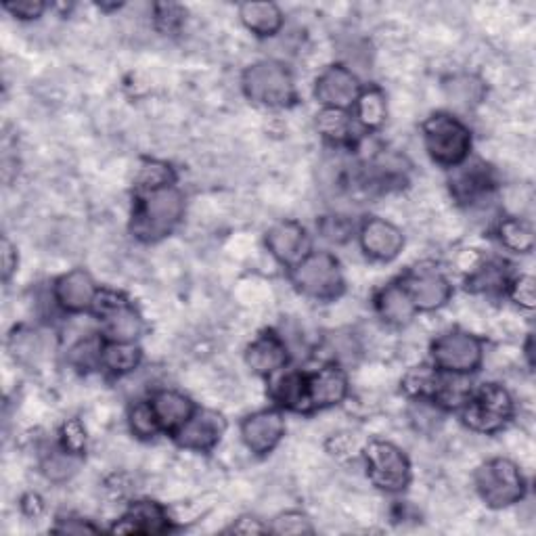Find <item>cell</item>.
Wrapping results in <instances>:
<instances>
[{
  "mask_svg": "<svg viewBox=\"0 0 536 536\" xmlns=\"http://www.w3.org/2000/svg\"><path fill=\"white\" fill-rule=\"evenodd\" d=\"M185 214L183 193L174 185L143 191L132 216V233L141 241H160L174 231Z\"/></svg>",
  "mask_w": 536,
  "mask_h": 536,
  "instance_id": "cell-1",
  "label": "cell"
},
{
  "mask_svg": "<svg viewBox=\"0 0 536 536\" xmlns=\"http://www.w3.org/2000/svg\"><path fill=\"white\" fill-rule=\"evenodd\" d=\"M423 141H426L430 158L446 168L461 166L472 149V134L449 114H434L426 120Z\"/></svg>",
  "mask_w": 536,
  "mask_h": 536,
  "instance_id": "cell-2",
  "label": "cell"
},
{
  "mask_svg": "<svg viewBox=\"0 0 536 536\" xmlns=\"http://www.w3.org/2000/svg\"><path fill=\"white\" fill-rule=\"evenodd\" d=\"M476 488L482 501L493 509L509 507L526 495L520 467L509 459H490L482 463L476 472Z\"/></svg>",
  "mask_w": 536,
  "mask_h": 536,
  "instance_id": "cell-3",
  "label": "cell"
},
{
  "mask_svg": "<svg viewBox=\"0 0 536 536\" xmlns=\"http://www.w3.org/2000/svg\"><path fill=\"white\" fill-rule=\"evenodd\" d=\"M513 417V400L499 384H484L463 405V421L478 434H497Z\"/></svg>",
  "mask_w": 536,
  "mask_h": 536,
  "instance_id": "cell-4",
  "label": "cell"
},
{
  "mask_svg": "<svg viewBox=\"0 0 536 536\" xmlns=\"http://www.w3.org/2000/svg\"><path fill=\"white\" fill-rule=\"evenodd\" d=\"M294 285L308 298L333 300L344 292V277L340 262L327 252H312L292 273Z\"/></svg>",
  "mask_w": 536,
  "mask_h": 536,
  "instance_id": "cell-5",
  "label": "cell"
},
{
  "mask_svg": "<svg viewBox=\"0 0 536 536\" xmlns=\"http://www.w3.org/2000/svg\"><path fill=\"white\" fill-rule=\"evenodd\" d=\"M243 91L254 103L285 107L296 99L294 80L281 63L260 61L243 74Z\"/></svg>",
  "mask_w": 536,
  "mask_h": 536,
  "instance_id": "cell-6",
  "label": "cell"
},
{
  "mask_svg": "<svg viewBox=\"0 0 536 536\" xmlns=\"http://www.w3.org/2000/svg\"><path fill=\"white\" fill-rule=\"evenodd\" d=\"M365 461L369 480L377 488L386 490V493H400V490L407 488L411 480V465L398 446L382 440L369 442L365 449Z\"/></svg>",
  "mask_w": 536,
  "mask_h": 536,
  "instance_id": "cell-7",
  "label": "cell"
},
{
  "mask_svg": "<svg viewBox=\"0 0 536 536\" xmlns=\"http://www.w3.org/2000/svg\"><path fill=\"white\" fill-rule=\"evenodd\" d=\"M432 361L449 373H474L482 365V342L465 331H449L432 344Z\"/></svg>",
  "mask_w": 536,
  "mask_h": 536,
  "instance_id": "cell-8",
  "label": "cell"
},
{
  "mask_svg": "<svg viewBox=\"0 0 536 536\" xmlns=\"http://www.w3.org/2000/svg\"><path fill=\"white\" fill-rule=\"evenodd\" d=\"M93 308L103 321L107 342H134L141 335V315L120 294L99 292Z\"/></svg>",
  "mask_w": 536,
  "mask_h": 536,
  "instance_id": "cell-9",
  "label": "cell"
},
{
  "mask_svg": "<svg viewBox=\"0 0 536 536\" xmlns=\"http://www.w3.org/2000/svg\"><path fill=\"white\" fill-rule=\"evenodd\" d=\"M361 84L348 67L344 65H331L317 78L315 84V97L327 109H348L356 105L361 97Z\"/></svg>",
  "mask_w": 536,
  "mask_h": 536,
  "instance_id": "cell-10",
  "label": "cell"
},
{
  "mask_svg": "<svg viewBox=\"0 0 536 536\" xmlns=\"http://www.w3.org/2000/svg\"><path fill=\"white\" fill-rule=\"evenodd\" d=\"M227 432V421L216 411H195L185 426L176 432L178 446L189 451L206 453L220 442Z\"/></svg>",
  "mask_w": 536,
  "mask_h": 536,
  "instance_id": "cell-11",
  "label": "cell"
},
{
  "mask_svg": "<svg viewBox=\"0 0 536 536\" xmlns=\"http://www.w3.org/2000/svg\"><path fill=\"white\" fill-rule=\"evenodd\" d=\"M348 394L346 373L338 365H327L317 373L306 375V407L308 411L329 409L340 405Z\"/></svg>",
  "mask_w": 536,
  "mask_h": 536,
  "instance_id": "cell-12",
  "label": "cell"
},
{
  "mask_svg": "<svg viewBox=\"0 0 536 536\" xmlns=\"http://www.w3.org/2000/svg\"><path fill=\"white\" fill-rule=\"evenodd\" d=\"M285 434V421L277 411H260L245 417L241 423V438L256 455L271 453Z\"/></svg>",
  "mask_w": 536,
  "mask_h": 536,
  "instance_id": "cell-13",
  "label": "cell"
},
{
  "mask_svg": "<svg viewBox=\"0 0 536 536\" xmlns=\"http://www.w3.org/2000/svg\"><path fill=\"white\" fill-rule=\"evenodd\" d=\"M405 289L409 292L417 310H436L451 300V283L444 275L432 268H417L407 279Z\"/></svg>",
  "mask_w": 536,
  "mask_h": 536,
  "instance_id": "cell-14",
  "label": "cell"
},
{
  "mask_svg": "<svg viewBox=\"0 0 536 536\" xmlns=\"http://www.w3.org/2000/svg\"><path fill=\"white\" fill-rule=\"evenodd\" d=\"M271 254L285 266H296L310 254V239L294 220H283L266 233Z\"/></svg>",
  "mask_w": 536,
  "mask_h": 536,
  "instance_id": "cell-15",
  "label": "cell"
},
{
  "mask_svg": "<svg viewBox=\"0 0 536 536\" xmlns=\"http://www.w3.org/2000/svg\"><path fill=\"white\" fill-rule=\"evenodd\" d=\"M361 245L367 256L373 260H394L405 248V235L392 222L382 218L367 220L361 229Z\"/></svg>",
  "mask_w": 536,
  "mask_h": 536,
  "instance_id": "cell-16",
  "label": "cell"
},
{
  "mask_svg": "<svg viewBox=\"0 0 536 536\" xmlns=\"http://www.w3.org/2000/svg\"><path fill=\"white\" fill-rule=\"evenodd\" d=\"M97 294L99 289L93 277L82 271V268L59 277L55 283V300L67 312H84L93 308Z\"/></svg>",
  "mask_w": 536,
  "mask_h": 536,
  "instance_id": "cell-17",
  "label": "cell"
},
{
  "mask_svg": "<svg viewBox=\"0 0 536 536\" xmlns=\"http://www.w3.org/2000/svg\"><path fill=\"white\" fill-rule=\"evenodd\" d=\"M245 363L258 375H275L287 365V346L275 331H264L248 346Z\"/></svg>",
  "mask_w": 536,
  "mask_h": 536,
  "instance_id": "cell-18",
  "label": "cell"
},
{
  "mask_svg": "<svg viewBox=\"0 0 536 536\" xmlns=\"http://www.w3.org/2000/svg\"><path fill=\"white\" fill-rule=\"evenodd\" d=\"M170 528L166 509L155 501H137L132 503L120 524L114 526V532L122 534H162Z\"/></svg>",
  "mask_w": 536,
  "mask_h": 536,
  "instance_id": "cell-19",
  "label": "cell"
},
{
  "mask_svg": "<svg viewBox=\"0 0 536 536\" xmlns=\"http://www.w3.org/2000/svg\"><path fill=\"white\" fill-rule=\"evenodd\" d=\"M155 419L160 423V430L164 432H178L195 413L193 402L174 390H160L155 392L149 400Z\"/></svg>",
  "mask_w": 536,
  "mask_h": 536,
  "instance_id": "cell-20",
  "label": "cell"
},
{
  "mask_svg": "<svg viewBox=\"0 0 536 536\" xmlns=\"http://www.w3.org/2000/svg\"><path fill=\"white\" fill-rule=\"evenodd\" d=\"M375 308L379 312V317H382L390 325H396V327L409 325L415 317V312H417L405 285H396V283L386 285L382 292L377 294Z\"/></svg>",
  "mask_w": 536,
  "mask_h": 536,
  "instance_id": "cell-21",
  "label": "cell"
},
{
  "mask_svg": "<svg viewBox=\"0 0 536 536\" xmlns=\"http://www.w3.org/2000/svg\"><path fill=\"white\" fill-rule=\"evenodd\" d=\"M490 187H493V178H490V170L484 164L461 168L451 181L453 195L463 201V204L478 201L482 195L488 193Z\"/></svg>",
  "mask_w": 536,
  "mask_h": 536,
  "instance_id": "cell-22",
  "label": "cell"
},
{
  "mask_svg": "<svg viewBox=\"0 0 536 536\" xmlns=\"http://www.w3.org/2000/svg\"><path fill=\"white\" fill-rule=\"evenodd\" d=\"M239 17L245 28L262 38L275 36L283 26V13L273 3H245L239 7Z\"/></svg>",
  "mask_w": 536,
  "mask_h": 536,
  "instance_id": "cell-23",
  "label": "cell"
},
{
  "mask_svg": "<svg viewBox=\"0 0 536 536\" xmlns=\"http://www.w3.org/2000/svg\"><path fill=\"white\" fill-rule=\"evenodd\" d=\"M143 359L141 348L134 342H105L101 350V365L114 375H126L139 367Z\"/></svg>",
  "mask_w": 536,
  "mask_h": 536,
  "instance_id": "cell-24",
  "label": "cell"
},
{
  "mask_svg": "<svg viewBox=\"0 0 536 536\" xmlns=\"http://www.w3.org/2000/svg\"><path fill=\"white\" fill-rule=\"evenodd\" d=\"M271 396L279 402L281 407L289 409V411H298V413H306V375L304 373H287L283 377H279Z\"/></svg>",
  "mask_w": 536,
  "mask_h": 536,
  "instance_id": "cell-25",
  "label": "cell"
},
{
  "mask_svg": "<svg viewBox=\"0 0 536 536\" xmlns=\"http://www.w3.org/2000/svg\"><path fill=\"white\" fill-rule=\"evenodd\" d=\"M80 463H82L80 453H74L70 449H65V446H59V449H51L44 453L40 467H42V474L51 482H67L78 472Z\"/></svg>",
  "mask_w": 536,
  "mask_h": 536,
  "instance_id": "cell-26",
  "label": "cell"
},
{
  "mask_svg": "<svg viewBox=\"0 0 536 536\" xmlns=\"http://www.w3.org/2000/svg\"><path fill=\"white\" fill-rule=\"evenodd\" d=\"M499 239L505 248L518 254H528L534 248V229L524 218H505L499 225Z\"/></svg>",
  "mask_w": 536,
  "mask_h": 536,
  "instance_id": "cell-27",
  "label": "cell"
},
{
  "mask_svg": "<svg viewBox=\"0 0 536 536\" xmlns=\"http://www.w3.org/2000/svg\"><path fill=\"white\" fill-rule=\"evenodd\" d=\"M440 373H442L440 369H432V367H415L405 375V379H402V390H405L409 396L432 402L438 390Z\"/></svg>",
  "mask_w": 536,
  "mask_h": 536,
  "instance_id": "cell-28",
  "label": "cell"
},
{
  "mask_svg": "<svg viewBox=\"0 0 536 536\" xmlns=\"http://www.w3.org/2000/svg\"><path fill=\"white\" fill-rule=\"evenodd\" d=\"M484 93V84L476 76H455L446 84V95L459 107H476Z\"/></svg>",
  "mask_w": 536,
  "mask_h": 536,
  "instance_id": "cell-29",
  "label": "cell"
},
{
  "mask_svg": "<svg viewBox=\"0 0 536 536\" xmlns=\"http://www.w3.org/2000/svg\"><path fill=\"white\" fill-rule=\"evenodd\" d=\"M356 116L367 128H379L386 120V99L382 91L371 88L367 93H361L356 101Z\"/></svg>",
  "mask_w": 536,
  "mask_h": 536,
  "instance_id": "cell-30",
  "label": "cell"
},
{
  "mask_svg": "<svg viewBox=\"0 0 536 536\" xmlns=\"http://www.w3.org/2000/svg\"><path fill=\"white\" fill-rule=\"evenodd\" d=\"M505 285H507V271L499 262L482 266L480 271L467 281V289H472V292H486V294L501 292V289H505Z\"/></svg>",
  "mask_w": 536,
  "mask_h": 536,
  "instance_id": "cell-31",
  "label": "cell"
},
{
  "mask_svg": "<svg viewBox=\"0 0 536 536\" xmlns=\"http://www.w3.org/2000/svg\"><path fill=\"white\" fill-rule=\"evenodd\" d=\"M128 421H130V430L134 436H139L143 440L147 438H153L160 430V423L158 419H155L153 415V409L149 402H139V405H134L130 409V415H128Z\"/></svg>",
  "mask_w": 536,
  "mask_h": 536,
  "instance_id": "cell-32",
  "label": "cell"
},
{
  "mask_svg": "<svg viewBox=\"0 0 536 536\" xmlns=\"http://www.w3.org/2000/svg\"><path fill=\"white\" fill-rule=\"evenodd\" d=\"M317 126L327 139L335 143H344L350 134V120L340 109H325L317 120Z\"/></svg>",
  "mask_w": 536,
  "mask_h": 536,
  "instance_id": "cell-33",
  "label": "cell"
},
{
  "mask_svg": "<svg viewBox=\"0 0 536 536\" xmlns=\"http://www.w3.org/2000/svg\"><path fill=\"white\" fill-rule=\"evenodd\" d=\"M172 181H174V174H172L170 166L158 164V162L147 164L139 174V187L143 191L168 187V185H172Z\"/></svg>",
  "mask_w": 536,
  "mask_h": 536,
  "instance_id": "cell-34",
  "label": "cell"
},
{
  "mask_svg": "<svg viewBox=\"0 0 536 536\" xmlns=\"http://www.w3.org/2000/svg\"><path fill=\"white\" fill-rule=\"evenodd\" d=\"M275 534H302V532H312V526L306 516L302 513H285V516H279L273 522L271 528Z\"/></svg>",
  "mask_w": 536,
  "mask_h": 536,
  "instance_id": "cell-35",
  "label": "cell"
},
{
  "mask_svg": "<svg viewBox=\"0 0 536 536\" xmlns=\"http://www.w3.org/2000/svg\"><path fill=\"white\" fill-rule=\"evenodd\" d=\"M511 298L522 308L534 306V279L530 275H524L511 283Z\"/></svg>",
  "mask_w": 536,
  "mask_h": 536,
  "instance_id": "cell-36",
  "label": "cell"
},
{
  "mask_svg": "<svg viewBox=\"0 0 536 536\" xmlns=\"http://www.w3.org/2000/svg\"><path fill=\"white\" fill-rule=\"evenodd\" d=\"M101 350H103V346L99 348L95 342H82L72 350V361L78 367L91 369L93 365L101 363Z\"/></svg>",
  "mask_w": 536,
  "mask_h": 536,
  "instance_id": "cell-37",
  "label": "cell"
},
{
  "mask_svg": "<svg viewBox=\"0 0 536 536\" xmlns=\"http://www.w3.org/2000/svg\"><path fill=\"white\" fill-rule=\"evenodd\" d=\"M5 9L19 19H38L47 7L40 0H17V3H5Z\"/></svg>",
  "mask_w": 536,
  "mask_h": 536,
  "instance_id": "cell-38",
  "label": "cell"
},
{
  "mask_svg": "<svg viewBox=\"0 0 536 536\" xmlns=\"http://www.w3.org/2000/svg\"><path fill=\"white\" fill-rule=\"evenodd\" d=\"M84 442H86V436H84V430L80 428V423L78 421L67 423V426L63 428V446L65 449H70L74 453H82Z\"/></svg>",
  "mask_w": 536,
  "mask_h": 536,
  "instance_id": "cell-39",
  "label": "cell"
},
{
  "mask_svg": "<svg viewBox=\"0 0 536 536\" xmlns=\"http://www.w3.org/2000/svg\"><path fill=\"white\" fill-rule=\"evenodd\" d=\"M17 268V252L9 239L3 241V279L9 281L13 271Z\"/></svg>",
  "mask_w": 536,
  "mask_h": 536,
  "instance_id": "cell-40",
  "label": "cell"
},
{
  "mask_svg": "<svg viewBox=\"0 0 536 536\" xmlns=\"http://www.w3.org/2000/svg\"><path fill=\"white\" fill-rule=\"evenodd\" d=\"M233 532H239V534H260V532H266V528L258 522V520H254V518H241L237 524H233V528H231Z\"/></svg>",
  "mask_w": 536,
  "mask_h": 536,
  "instance_id": "cell-41",
  "label": "cell"
},
{
  "mask_svg": "<svg viewBox=\"0 0 536 536\" xmlns=\"http://www.w3.org/2000/svg\"><path fill=\"white\" fill-rule=\"evenodd\" d=\"M57 532H97V528L91 524H86V522L74 524V520H70V522H65L63 526H57Z\"/></svg>",
  "mask_w": 536,
  "mask_h": 536,
  "instance_id": "cell-42",
  "label": "cell"
}]
</instances>
